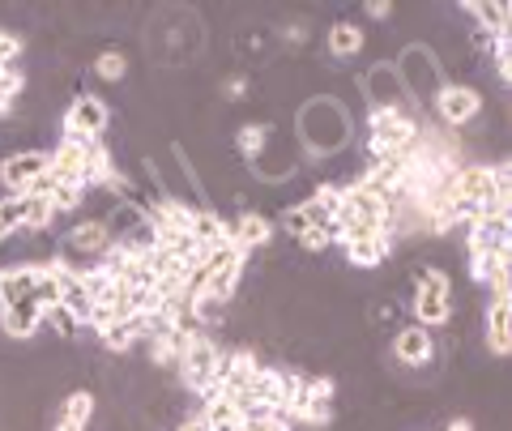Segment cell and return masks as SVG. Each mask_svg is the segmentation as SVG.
<instances>
[{
  "label": "cell",
  "mask_w": 512,
  "mask_h": 431,
  "mask_svg": "<svg viewBox=\"0 0 512 431\" xmlns=\"http://www.w3.org/2000/svg\"><path fill=\"white\" fill-rule=\"evenodd\" d=\"M0 329L9 342H35L43 333V308L35 299H22L13 308H0Z\"/></svg>",
  "instance_id": "ba28073f"
},
{
  "label": "cell",
  "mask_w": 512,
  "mask_h": 431,
  "mask_svg": "<svg viewBox=\"0 0 512 431\" xmlns=\"http://www.w3.org/2000/svg\"><path fill=\"white\" fill-rule=\"evenodd\" d=\"M470 18H478V26L487 30V35H504L508 30V5H491V0H474L466 5Z\"/></svg>",
  "instance_id": "9a60e30c"
},
{
  "label": "cell",
  "mask_w": 512,
  "mask_h": 431,
  "mask_svg": "<svg viewBox=\"0 0 512 431\" xmlns=\"http://www.w3.org/2000/svg\"><path fill=\"white\" fill-rule=\"evenodd\" d=\"M227 231H231V222L222 218L218 210H210V205L192 214V227H188V235H192V244H197V252L214 248V244H227Z\"/></svg>",
  "instance_id": "7c38bea8"
},
{
  "label": "cell",
  "mask_w": 512,
  "mask_h": 431,
  "mask_svg": "<svg viewBox=\"0 0 512 431\" xmlns=\"http://www.w3.org/2000/svg\"><path fill=\"white\" fill-rule=\"evenodd\" d=\"M393 5H389V0H376V5H367V18H376V22H384V18H393Z\"/></svg>",
  "instance_id": "ac0fdd59"
},
{
  "label": "cell",
  "mask_w": 512,
  "mask_h": 431,
  "mask_svg": "<svg viewBox=\"0 0 512 431\" xmlns=\"http://www.w3.org/2000/svg\"><path fill=\"white\" fill-rule=\"evenodd\" d=\"M43 171H52V150H13L0 158V184H5V193H26Z\"/></svg>",
  "instance_id": "5b68a950"
},
{
  "label": "cell",
  "mask_w": 512,
  "mask_h": 431,
  "mask_svg": "<svg viewBox=\"0 0 512 431\" xmlns=\"http://www.w3.org/2000/svg\"><path fill=\"white\" fill-rule=\"evenodd\" d=\"M5 239H9V231H5V227H0V244H5Z\"/></svg>",
  "instance_id": "44dd1931"
},
{
  "label": "cell",
  "mask_w": 512,
  "mask_h": 431,
  "mask_svg": "<svg viewBox=\"0 0 512 431\" xmlns=\"http://www.w3.org/2000/svg\"><path fill=\"white\" fill-rule=\"evenodd\" d=\"M175 431H205V423L197 419V414H188V419H184L180 427H175Z\"/></svg>",
  "instance_id": "d6986e66"
},
{
  "label": "cell",
  "mask_w": 512,
  "mask_h": 431,
  "mask_svg": "<svg viewBox=\"0 0 512 431\" xmlns=\"http://www.w3.org/2000/svg\"><path fill=\"white\" fill-rule=\"evenodd\" d=\"M444 431H474V423H470V419H453V423H448Z\"/></svg>",
  "instance_id": "ffe728a7"
},
{
  "label": "cell",
  "mask_w": 512,
  "mask_h": 431,
  "mask_svg": "<svg viewBox=\"0 0 512 431\" xmlns=\"http://www.w3.org/2000/svg\"><path fill=\"white\" fill-rule=\"evenodd\" d=\"M393 359L406 367V372H419V367L436 363V338H431L427 325H397L393 333Z\"/></svg>",
  "instance_id": "8992f818"
},
{
  "label": "cell",
  "mask_w": 512,
  "mask_h": 431,
  "mask_svg": "<svg viewBox=\"0 0 512 431\" xmlns=\"http://www.w3.org/2000/svg\"><path fill=\"white\" fill-rule=\"evenodd\" d=\"M440 111V120L448 124V129H466V124L478 120V111H483V94H478L474 82H448L440 94H436V103H431Z\"/></svg>",
  "instance_id": "277c9868"
},
{
  "label": "cell",
  "mask_w": 512,
  "mask_h": 431,
  "mask_svg": "<svg viewBox=\"0 0 512 431\" xmlns=\"http://www.w3.org/2000/svg\"><path fill=\"white\" fill-rule=\"evenodd\" d=\"M60 129H73V133H86V137H107L111 129V107L99 99V94H77L64 111V124Z\"/></svg>",
  "instance_id": "52a82bcc"
},
{
  "label": "cell",
  "mask_w": 512,
  "mask_h": 431,
  "mask_svg": "<svg viewBox=\"0 0 512 431\" xmlns=\"http://www.w3.org/2000/svg\"><path fill=\"white\" fill-rule=\"evenodd\" d=\"M487 350L491 355L512 350V303H487Z\"/></svg>",
  "instance_id": "4fadbf2b"
},
{
  "label": "cell",
  "mask_w": 512,
  "mask_h": 431,
  "mask_svg": "<svg viewBox=\"0 0 512 431\" xmlns=\"http://www.w3.org/2000/svg\"><path fill=\"white\" fill-rule=\"evenodd\" d=\"M414 316L427 329H440L453 321V282L440 265L419 269V291H414Z\"/></svg>",
  "instance_id": "3957f363"
},
{
  "label": "cell",
  "mask_w": 512,
  "mask_h": 431,
  "mask_svg": "<svg viewBox=\"0 0 512 431\" xmlns=\"http://www.w3.org/2000/svg\"><path fill=\"white\" fill-rule=\"evenodd\" d=\"M393 69H397V82H402L406 99H414L419 107H431V103H436V94L448 86L444 73H440L436 52L423 47V43H406L402 56L393 60Z\"/></svg>",
  "instance_id": "7a4b0ae2"
},
{
  "label": "cell",
  "mask_w": 512,
  "mask_h": 431,
  "mask_svg": "<svg viewBox=\"0 0 512 431\" xmlns=\"http://www.w3.org/2000/svg\"><path fill=\"white\" fill-rule=\"evenodd\" d=\"M128 69H133V60H128L124 47H107V52L94 56V77H99V82H107V86L124 82Z\"/></svg>",
  "instance_id": "5bb4252c"
},
{
  "label": "cell",
  "mask_w": 512,
  "mask_h": 431,
  "mask_svg": "<svg viewBox=\"0 0 512 431\" xmlns=\"http://www.w3.org/2000/svg\"><path fill=\"white\" fill-rule=\"evenodd\" d=\"M22 56V39L13 30H0V69H13Z\"/></svg>",
  "instance_id": "e0dca14e"
},
{
  "label": "cell",
  "mask_w": 512,
  "mask_h": 431,
  "mask_svg": "<svg viewBox=\"0 0 512 431\" xmlns=\"http://www.w3.org/2000/svg\"><path fill=\"white\" fill-rule=\"evenodd\" d=\"M342 252H346V261L355 265V269H380L384 261H389V252H393V244H389V235H376V239H346L342 244Z\"/></svg>",
  "instance_id": "8fae6325"
},
{
  "label": "cell",
  "mask_w": 512,
  "mask_h": 431,
  "mask_svg": "<svg viewBox=\"0 0 512 431\" xmlns=\"http://www.w3.org/2000/svg\"><path fill=\"white\" fill-rule=\"evenodd\" d=\"M363 43H367V30L359 22H333L325 35V52L333 60H355L363 56Z\"/></svg>",
  "instance_id": "30bf717a"
},
{
  "label": "cell",
  "mask_w": 512,
  "mask_h": 431,
  "mask_svg": "<svg viewBox=\"0 0 512 431\" xmlns=\"http://www.w3.org/2000/svg\"><path fill=\"white\" fill-rule=\"evenodd\" d=\"M299 146L308 158L325 163L329 154H342L350 141V111L333 99V94H316L299 107Z\"/></svg>",
  "instance_id": "6da1fadb"
},
{
  "label": "cell",
  "mask_w": 512,
  "mask_h": 431,
  "mask_svg": "<svg viewBox=\"0 0 512 431\" xmlns=\"http://www.w3.org/2000/svg\"><path fill=\"white\" fill-rule=\"evenodd\" d=\"M231 244L244 252V257H252L256 248H265L269 239H274V222H269L261 210H244L235 222H231V231H227Z\"/></svg>",
  "instance_id": "9c48e42d"
},
{
  "label": "cell",
  "mask_w": 512,
  "mask_h": 431,
  "mask_svg": "<svg viewBox=\"0 0 512 431\" xmlns=\"http://www.w3.org/2000/svg\"><path fill=\"white\" fill-rule=\"evenodd\" d=\"M22 218H26V197L22 193H5V197H0V227L13 235V231H22Z\"/></svg>",
  "instance_id": "2e32d148"
}]
</instances>
